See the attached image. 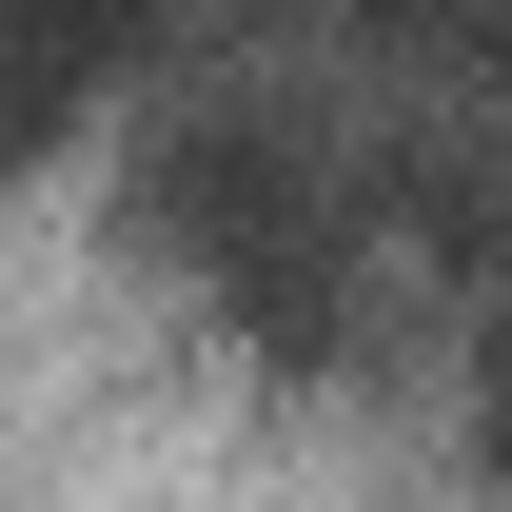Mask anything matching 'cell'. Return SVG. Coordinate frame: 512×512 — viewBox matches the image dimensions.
Listing matches in <instances>:
<instances>
[{"mask_svg":"<svg viewBox=\"0 0 512 512\" xmlns=\"http://www.w3.org/2000/svg\"><path fill=\"white\" fill-rule=\"evenodd\" d=\"M138 217H158V256H178L256 355H335L355 296H375L355 138H316L296 99H178V119L138 138Z\"/></svg>","mask_w":512,"mask_h":512,"instance_id":"cell-1","label":"cell"},{"mask_svg":"<svg viewBox=\"0 0 512 512\" xmlns=\"http://www.w3.org/2000/svg\"><path fill=\"white\" fill-rule=\"evenodd\" d=\"M493 316H512V237H493Z\"/></svg>","mask_w":512,"mask_h":512,"instance_id":"cell-2","label":"cell"}]
</instances>
